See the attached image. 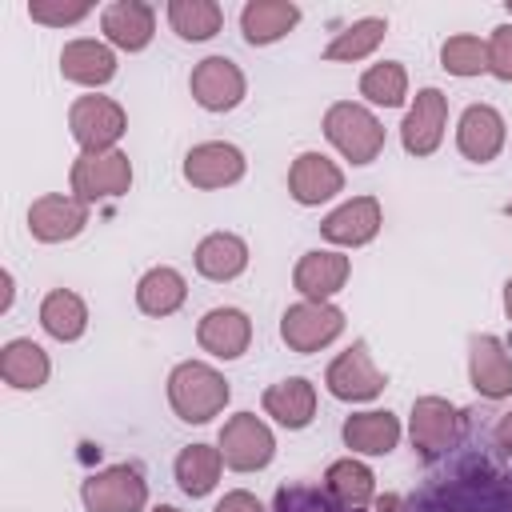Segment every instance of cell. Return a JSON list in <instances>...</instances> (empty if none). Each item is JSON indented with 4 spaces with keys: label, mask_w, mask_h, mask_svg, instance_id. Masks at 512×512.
Returning a JSON list of instances; mask_svg holds the SVG:
<instances>
[{
    "label": "cell",
    "mask_w": 512,
    "mask_h": 512,
    "mask_svg": "<svg viewBox=\"0 0 512 512\" xmlns=\"http://www.w3.org/2000/svg\"><path fill=\"white\" fill-rule=\"evenodd\" d=\"M404 512H512V472L468 456L428 476L404 500Z\"/></svg>",
    "instance_id": "obj_1"
},
{
    "label": "cell",
    "mask_w": 512,
    "mask_h": 512,
    "mask_svg": "<svg viewBox=\"0 0 512 512\" xmlns=\"http://www.w3.org/2000/svg\"><path fill=\"white\" fill-rule=\"evenodd\" d=\"M232 388L224 372H216L204 360H180L168 372V404L184 424H208L212 416L224 412Z\"/></svg>",
    "instance_id": "obj_2"
},
{
    "label": "cell",
    "mask_w": 512,
    "mask_h": 512,
    "mask_svg": "<svg viewBox=\"0 0 512 512\" xmlns=\"http://www.w3.org/2000/svg\"><path fill=\"white\" fill-rule=\"evenodd\" d=\"M324 136L352 164H372L384 152V124L364 104L352 100H336L324 112Z\"/></svg>",
    "instance_id": "obj_3"
},
{
    "label": "cell",
    "mask_w": 512,
    "mask_h": 512,
    "mask_svg": "<svg viewBox=\"0 0 512 512\" xmlns=\"http://www.w3.org/2000/svg\"><path fill=\"white\" fill-rule=\"evenodd\" d=\"M68 184H72V196L84 200L88 208L96 200H116L132 188V160L120 152V148H108V152H80L72 160V172H68Z\"/></svg>",
    "instance_id": "obj_4"
},
{
    "label": "cell",
    "mask_w": 512,
    "mask_h": 512,
    "mask_svg": "<svg viewBox=\"0 0 512 512\" xmlns=\"http://www.w3.org/2000/svg\"><path fill=\"white\" fill-rule=\"evenodd\" d=\"M216 448L224 456V468H232V472H260L276 456V436H272V428L256 412H236V416L224 420V428L216 436Z\"/></svg>",
    "instance_id": "obj_5"
},
{
    "label": "cell",
    "mask_w": 512,
    "mask_h": 512,
    "mask_svg": "<svg viewBox=\"0 0 512 512\" xmlns=\"http://www.w3.org/2000/svg\"><path fill=\"white\" fill-rule=\"evenodd\" d=\"M80 500L88 512H144L148 480L136 464H112L80 484Z\"/></svg>",
    "instance_id": "obj_6"
},
{
    "label": "cell",
    "mask_w": 512,
    "mask_h": 512,
    "mask_svg": "<svg viewBox=\"0 0 512 512\" xmlns=\"http://www.w3.org/2000/svg\"><path fill=\"white\" fill-rule=\"evenodd\" d=\"M68 128L80 152H108L128 132V116L112 96H76L68 108Z\"/></svg>",
    "instance_id": "obj_7"
},
{
    "label": "cell",
    "mask_w": 512,
    "mask_h": 512,
    "mask_svg": "<svg viewBox=\"0 0 512 512\" xmlns=\"http://www.w3.org/2000/svg\"><path fill=\"white\" fill-rule=\"evenodd\" d=\"M408 432H412V448L424 460H436V456H444L460 444L464 412L456 404H448L444 396H420V400H412Z\"/></svg>",
    "instance_id": "obj_8"
},
{
    "label": "cell",
    "mask_w": 512,
    "mask_h": 512,
    "mask_svg": "<svg viewBox=\"0 0 512 512\" xmlns=\"http://www.w3.org/2000/svg\"><path fill=\"white\" fill-rule=\"evenodd\" d=\"M340 332H344V312L332 300H324V304L300 300V304L284 308V316H280V340L300 356L328 348Z\"/></svg>",
    "instance_id": "obj_9"
},
{
    "label": "cell",
    "mask_w": 512,
    "mask_h": 512,
    "mask_svg": "<svg viewBox=\"0 0 512 512\" xmlns=\"http://www.w3.org/2000/svg\"><path fill=\"white\" fill-rule=\"evenodd\" d=\"M324 384L336 400H348V404H364V400H376L388 384V376L372 364V352H368V340H352V348H344L328 372H324Z\"/></svg>",
    "instance_id": "obj_10"
},
{
    "label": "cell",
    "mask_w": 512,
    "mask_h": 512,
    "mask_svg": "<svg viewBox=\"0 0 512 512\" xmlns=\"http://www.w3.org/2000/svg\"><path fill=\"white\" fill-rule=\"evenodd\" d=\"M188 92H192V100L204 112H232L244 100L248 80H244V72H240L236 60H228V56H204L192 68V76H188Z\"/></svg>",
    "instance_id": "obj_11"
},
{
    "label": "cell",
    "mask_w": 512,
    "mask_h": 512,
    "mask_svg": "<svg viewBox=\"0 0 512 512\" xmlns=\"http://www.w3.org/2000/svg\"><path fill=\"white\" fill-rule=\"evenodd\" d=\"M248 172V160L236 144L228 140H204V144H192L188 156H184V180L192 188H228V184H240Z\"/></svg>",
    "instance_id": "obj_12"
},
{
    "label": "cell",
    "mask_w": 512,
    "mask_h": 512,
    "mask_svg": "<svg viewBox=\"0 0 512 512\" xmlns=\"http://www.w3.org/2000/svg\"><path fill=\"white\" fill-rule=\"evenodd\" d=\"M88 228V204L76 200L72 192H48L36 196L28 208V232L40 244H64L76 240Z\"/></svg>",
    "instance_id": "obj_13"
},
{
    "label": "cell",
    "mask_w": 512,
    "mask_h": 512,
    "mask_svg": "<svg viewBox=\"0 0 512 512\" xmlns=\"http://www.w3.org/2000/svg\"><path fill=\"white\" fill-rule=\"evenodd\" d=\"M380 228H384V208L376 196H352L320 220V236L336 248H364L376 240Z\"/></svg>",
    "instance_id": "obj_14"
},
{
    "label": "cell",
    "mask_w": 512,
    "mask_h": 512,
    "mask_svg": "<svg viewBox=\"0 0 512 512\" xmlns=\"http://www.w3.org/2000/svg\"><path fill=\"white\" fill-rule=\"evenodd\" d=\"M444 124H448V96L440 88H420L412 108L404 112L400 124V144L408 156H432L444 140Z\"/></svg>",
    "instance_id": "obj_15"
},
{
    "label": "cell",
    "mask_w": 512,
    "mask_h": 512,
    "mask_svg": "<svg viewBox=\"0 0 512 512\" xmlns=\"http://www.w3.org/2000/svg\"><path fill=\"white\" fill-rule=\"evenodd\" d=\"M468 380L484 400H508L512 396V352L496 336L476 332L468 340Z\"/></svg>",
    "instance_id": "obj_16"
},
{
    "label": "cell",
    "mask_w": 512,
    "mask_h": 512,
    "mask_svg": "<svg viewBox=\"0 0 512 512\" xmlns=\"http://www.w3.org/2000/svg\"><path fill=\"white\" fill-rule=\"evenodd\" d=\"M348 272H352V260H348L344 252H336V248H312V252H304V256L296 260V268H292V288H296L304 300L324 304V300H332V296L348 284Z\"/></svg>",
    "instance_id": "obj_17"
},
{
    "label": "cell",
    "mask_w": 512,
    "mask_h": 512,
    "mask_svg": "<svg viewBox=\"0 0 512 512\" xmlns=\"http://www.w3.org/2000/svg\"><path fill=\"white\" fill-rule=\"evenodd\" d=\"M100 32L120 52H144L156 36V8L144 0H112L100 12Z\"/></svg>",
    "instance_id": "obj_18"
},
{
    "label": "cell",
    "mask_w": 512,
    "mask_h": 512,
    "mask_svg": "<svg viewBox=\"0 0 512 512\" xmlns=\"http://www.w3.org/2000/svg\"><path fill=\"white\" fill-rule=\"evenodd\" d=\"M508 132H504V116L492 108V104H468L460 112V124H456V148L464 160L472 164H492L504 148Z\"/></svg>",
    "instance_id": "obj_19"
},
{
    "label": "cell",
    "mask_w": 512,
    "mask_h": 512,
    "mask_svg": "<svg viewBox=\"0 0 512 512\" xmlns=\"http://www.w3.org/2000/svg\"><path fill=\"white\" fill-rule=\"evenodd\" d=\"M196 344L216 360H236L252 344V320L240 308H208L196 324Z\"/></svg>",
    "instance_id": "obj_20"
},
{
    "label": "cell",
    "mask_w": 512,
    "mask_h": 512,
    "mask_svg": "<svg viewBox=\"0 0 512 512\" xmlns=\"http://www.w3.org/2000/svg\"><path fill=\"white\" fill-rule=\"evenodd\" d=\"M288 192L296 204L316 208V204L332 200L336 192H344V172L324 152H300L288 168Z\"/></svg>",
    "instance_id": "obj_21"
},
{
    "label": "cell",
    "mask_w": 512,
    "mask_h": 512,
    "mask_svg": "<svg viewBox=\"0 0 512 512\" xmlns=\"http://www.w3.org/2000/svg\"><path fill=\"white\" fill-rule=\"evenodd\" d=\"M60 76L80 84V88H104L116 76V52L104 40H68L60 48Z\"/></svg>",
    "instance_id": "obj_22"
},
{
    "label": "cell",
    "mask_w": 512,
    "mask_h": 512,
    "mask_svg": "<svg viewBox=\"0 0 512 512\" xmlns=\"http://www.w3.org/2000/svg\"><path fill=\"white\" fill-rule=\"evenodd\" d=\"M344 444L356 456H388L400 444V416H392L388 408H368V412H352L340 428Z\"/></svg>",
    "instance_id": "obj_23"
},
{
    "label": "cell",
    "mask_w": 512,
    "mask_h": 512,
    "mask_svg": "<svg viewBox=\"0 0 512 512\" xmlns=\"http://www.w3.org/2000/svg\"><path fill=\"white\" fill-rule=\"evenodd\" d=\"M296 24H300V4L292 0H248L240 8V32L252 48L284 40Z\"/></svg>",
    "instance_id": "obj_24"
},
{
    "label": "cell",
    "mask_w": 512,
    "mask_h": 512,
    "mask_svg": "<svg viewBox=\"0 0 512 512\" xmlns=\"http://www.w3.org/2000/svg\"><path fill=\"white\" fill-rule=\"evenodd\" d=\"M48 376H52V360H48V352H44L36 340L16 336V340H8V344L0 348V380H4L8 388L36 392V388L48 384Z\"/></svg>",
    "instance_id": "obj_25"
},
{
    "label": "cell",
    "mask_w": 512,
    "mask_h": 512,
    "mask_svg": "<svg viewBox=\"0 0 512 512\" xmlns=\"http://www.w3.org/2000/svg\"><path fill=\"white\" fill-rule=\"evenodd\" d=\"M264 412L288 432L308 428L316 416V384L304 376H288V380L264 388Z\"/></svg>",
    "instance_id": "obj_26"
},
{
    "label": "cell",
    "mask_w": 512,
    "mask_h": 512,
    "mask_svg": "<svg viewBox=\"0 0 512 512\" xmlns=\"http://www.w3.org/2000/svg\"><path fill=\"white\" fill-rule=\"evenodd\" d=\"M196 272L204 280H216V284H228L236 280L244 268H248V244L244 236L236 232H208L200 244H196Z\"/></svg>",
    "instance_id": "obj_27"
},
{
    "label": "cell",
    "mask_w": 512,
    "mask_h": 512,
    "mask_svg": "<svg viewBox=\"0 0 512 512\" xmlns=\"http://www.w3.org/2000/svg\"><path fill=\"white\" fill-rule=\"evenodd\" d=\"M324 488H328V496H332L340 508H348V512H364V508L376 500V476H372V468H368L364 460H356V456L332 460L328 472H324Z\"/></svg>",
    "instance_id": "obj_28"
},
{
    "label": "cell",
    "mask_w": 512,
    "mask_h": 512,
    "mask_svg": "<svg viewBox=\"0 0 512 512\" xmlns=\"http://www.w3.org/2000/svg\"><path fill=\"white\" fill-rule=\"evenodd\" d=\"M184 300H188V280L168 264H156L136 280V308L144 316H172L184 308Z\"/></svg>",
    "instance_id": "obj_29"
},
{
    "label": "cell",
    "mask_w": 512,
    "mask_h": 512,
    "mask_svg": "<svg viewBox=\"0 0 512 512\" xmlns=\"http://www.w3.org/2000/svg\"><path fill=\"white\" fill-rule=\"evenodd\" d=\"M40 328L60 340V344H72L88 332V304L72 292V288H52L44 300H40Z\"/></svg>",
    "instance_id": "obj_30"
},
{
    "label": "cell",
    "mask_w": 512,
    "mask_h": 512,
    "mask_svg": "<svg viewBox=\"0 0 512 512\" xmlns=\"http://www.w3.org/2000/svg\"><path fill=\"white\" fill-rule=\"evenodd\" d=\"M220 468H224V456H220V448H212V444H188V448H180V456H176V464H172L180 492L192 496V500L208 496V492L220 484Z\"/></svg>",
    "instance_id": "obj_31"
},
{
    "label": "cell",
    "mask_w": 512,
    "mask_h": 512,
    "mask_svg": "<svg viewBox=\"0 0 512 512\" xmlns=\"http://www.w3.org/2000/svg\"><path fill=\"white\" fill-rule=\"evenodd\" d=\"M168 24L180 40L204 44L224 28V8L216 0H168Z\"/></svg>",
    "instance_id": "obj_32"
},
{
    "label": "cell",
    "mask_w": 512,
    "mask_h": 512,
    "mask_svg": "<svg viewBox=\"0 0 512 512\" xmlns=\"http://www.w3.org/2000/svg\"><path fill=\"white\" fill-rule=\"evenodd\" d=\"M384 32H388V20H384V16H364V20H352L348 28H340V32L332 36V44L324 48V60H332V64H352V60H364V56H372V52L380 48Z\"/></svg>",
    "instance_id": "obj_33"
},
{
    "label": "cell",
    "mask_w": 512,
    "mask_h": 512,
    "mask_svg": "<svg viewBox=\"0 0 512 512\" xmlns=\"http://www.w3.org/2000/svg\"><path fill=\"white\" fill-rule=\"evenodd\" d=\"M360 96L380 108H400L408 100V72L400 60H380L360 76Z\"/></svg>",
    "instance_id": "obj_34"
},
{
    "label": "cell",
    "mask_w": 512,
    "mask_h": 512,
    "mask_svg": "<svg viewBox=\"0 0 512 512\" xmlns=\"http://www.w3.org/2000/svg\"><path fill=\"white\" fill-rule=\"evenodd\" d=\"M440 68L468 80V76H480L488 72V40L472 36V32H456L440 44Z\"/></svg>",
    "instance_id": "obj_35"
},
{
    "label": "cell",
    "mask_w": 512,
    "mask_h": 512,
    "mask_svg": "<svg viewBox=\"0 0 512 512\" xmlns=\"http://www.w3.org/2000/svg\"><path fill=\"white\" fill-rule=\"evenodd\" d=\"M268 512H348V508H340L332 496H328V488H312V484H284V488H276V496H272V508Z\"/></svg>",
    "instance_id": "obj_36"
},
{
    "label": "cell",
    "mask_w": 512,
    "mask_h": 512,
    "mask_svg": "<svg viewBox=\"0 0 512 512\" xmlns=\"http://www.w3.org/2000/svg\"><path fill=\"white\" fill-rule=\"evenodd\" d=\"M28 16L48 28H68L92 16V4L88 0H28Z\"/></svg>",
    "instance_id": "obj_37"
},
{
    "label": "cell",
    "mask_w": 512,
    "mask_h": 512,
    "mask_svg": "<svg viewBox=\"0 0 512 512\" xmlns=\"http://www.w3.org/2000/svg\"><path fill=\"white\" fill-rule=\"evenodd\" d=\"M488 72L512 84V24H496L488 36Z\"/></svg>",
    "instance_id": "obj_38"
},
{
    "label": "cell",
    "mask_w": 512,
    "mask_h": 512,
    "mask_svg": "<svg viewBox=\"0 0 512 512\" xmlns=\"http://www.w3.org/2000/svg\"><path fill=\"white\" fill-rule=\"evenodd\" d=\"M212 512H268L252 492H244V488H232V492H224L220 500H216V508Z\"/></svg>",
    "instance_id": "obj_39"
},
{
    "label": "cell",
    "mask_w": 512,
    "mask_h": 512,
    "mask_svg": "<svg viewBox=\"0 0 512 512\" xmlns=\"http://www.w3.org/2000/svg\"><path fill=\"white\" fill-rule=\"evenodd\" d=\"M368 512H404V496L384 492V496H376V500L368 504Z\"/></svg>",
    "instance_id": "obj_40"
},
{
    "label": "cell",
    "mask_w": 512,
    "mask_h": 512,
    "mask_svg": "<svg viewBox=\"0 0 512 512\" xmlns=\"http://www.w3.org/2000/svg\"><path fill=\"white\" fill-rule=\"evenodd\" d=\"M492 436H496V444L512 456V412H504V416L496 420V432H492Z\"/></svg>",
    "instance_id": "obj_41"
},
{
    "label": "cell",
    "mask_w": 512,
    "mask_h": 512,
    "mask_svg": "<svg viewBox=\"0 0 512 512\" xmlns=\"http://www.w3.org/2000/svg\"><path fill=\"white\" fill-rule=\"evenodd\" d=\"M12 296H16V288H12V272H4V296H0V312H8V308H12Z\"/></svg>",
    "instance_id": "obj_42"
},
{
    "label": "cell",
    "mask_w": 512,
    "mask_h": 512,
    "mask_svg": "<svg viewBox=\"0 0 512 512\" xmlns=\"http://www.w3.org/2000/svg\"><path fill=\"white\" fill-rule=\"evenodd\" d=\"M504 312H508V320H512V280H504Z\"/></svg>",
    "instance_id": "obj_43"
},
{
    "label": "cell",
    "mask_w": 512,
    "mask_h": 512,
    "mask_svg": "<svg viewBox=\"0 0 512 512\" xmlns=\"http://www.w3.org/2000/svg\"><path fill=\"white\" fill-rule=\"evenodd\" d=\"M152 512H180V508H172V504H156Z\"/></svg>",
    "instance_id": "obj_44"
},
{
    "label": "cell",
    "mask_w": 512,
    "mask_h": 512,
    "mask_svg": "<svg viewBox=\"0 0 512 512\" xmlns=\"http://www.w3.org/2000/svg\"><path fill=\"white\" fill-rule=\"evenodd\" d=\"M504 216H512V200H508V204H504Z\"/></svg>",
    "instance_id": "obj_45"
},
{
    "label": "cell",
    "mask_w": 512,
    "mask_h": 512,
    "mask_svg": "<svg viewBox=\"0 0 512 512\" xmlns=\"http://www.w3.org/2000/svg\"><path fill=\"white\" fill-rule=\"evenodd\" d=\"M508 16H512V0H508Z\"/></svg>",
    "instance_id": "obj_46"
}]
</instances>
